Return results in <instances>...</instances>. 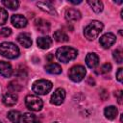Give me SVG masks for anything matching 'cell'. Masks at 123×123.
<instances>
[{"mask_svg":"<svg viewBox=\"0 0 123 123\" xmlns=\"http://www.w3.org/2000/svg\"><path fill=\"white\" fill-rule=\"evenodd\" d=\"M65 90L62 87H59L57 88L54 93L52 94L51 96V99H50V102L53 104V105H56V106H59V105H62L65 99Z\"/></svg>","mask_w":123,"mask_h":123,"instance_id":"cell-7","label":"cell"},{"mask_svg":"<svg viewBox=\"0 0 123 123\" xmlns=\"http://www.w3.org/2000/svg\"><path fill=\"white\" fill-rule=\"evenodd\" d=\"M86 63L89 68H95L99 63V57L95 53H88L86 56Z\"/></svg>","mask_w":123,"mask_h":123,"instance_id":"cell-15","label":"cell"},{"mask_svg":"<svg viewBox=\"0 0 123 123\" xmlns=\"http://www.w3.org/2000/svg\"><path fill=\"white\" fill-rule=\"evenodd\" d=\"M7 20H8V12L5 9L0 8V25L5 24Z\"/></svg>","mask_w":123,"mask_h":123,"instance_id":"cell-26","label":"cell"},{"mask_svg":"<svg viewBox=\"0 0 123 123\" xmlns=\"http://www.w3.org/2000/svg\"><path fill=\"white\" fill-rule=\"evenodd\" d=\"M45 70H46V72H48L50 74H54V75L61 74L62 71V66L58 63H55V62H51V63L45 65Z\"/></svg>","mask_w":123,"mask_h":123,"instance_id":"cell-19","label":"cell"},{"mask_svg":"<svg viewBox=\"0 0 123 123\" xmlns=\"http://www.w3.org/2000/svg\"><path fill=\"white\" fill-rule=\"evenodd\" d=\"M111 69V63H105V64H103V65L100 67L99 73H101V74H105V73L110 72Z\"/></svg>","mask_w":123,"mask_h":123,"instance_id":"cell-27","label":"cell"},{"mask_svg":"<svg viewBox=\"0 0 123 123\" xmlns=\"http://www.w3.org/2000/svg\"><path fill=\"white\" fill-rule=\"evenodd\" d=\"M17 100H18V96L13 92H6L2 97L3 104L7 107H12L15 105Z\"/></svg>","mask_w":123,"mask_h":123,"instance_id":"cell-11","label":"cell"},{"mask_svg":"<svg viewBox=\"0 0 123 123\" xmlns=\"http://www.w3.org/2000/svg\"><path fill=\"white\" fill-rule=\"evenodd\" d=\"M116 79L118 82L122 83V81H123V68H121V67L118 68V71L116 72Z\"/></svg>","mask_w":123,"mask_h":123,"instance_id":"cell-30","label":"cell"},{"mask_svg":"<svg viewBox=\"0 0 123 123\" xmlns=\"http://www.w3.org/2000/svg\"><path fill=\"white\" fill-rule=\"evenodd\" d=\"M17 41L25 48H29L32 45V38L31 35L28 33H21L17 37Z\"/></svg>","mask_w":123,"mask_h":123,"instance_id":"cell-14","label":"cell"},{"mask_svg":"<svg viewBox=\"0 0 123 123\" xmlns=\"http://www.w3.org/2000/svg\"><path fill=\"white\" fill-rule=\"evenodd\" d=\"M122 51L120 49H116L113 51V59L115 60V62H117L118 63H121L123 62V55H122Z\"/></svg>","mask_w":123,"mask_h":123,"instance_id":"cell-25","label":"cell"},{"mask_svg":"<svg viewBox=\"0 0 123 123\" xmlns=\"http://www.w3.org/2000/svg\"><path fill=\"white\" fill-rule=\"evenodd\" d=\"M2 4L11 10H16L19 6V2L16 0H3Z\"/></svg>","mask_w":123,"mask_h":123,"instance_id":"cell-24","label":"cell"},{"mask_svg":"<svg viewBox=\"0 0 123 123\" xmlns=\"http://www.w3.org/2000/svg\"><path fill=\"white\" fill-rule=\"evenodd\" d=\"M35 27L38 32H40L42 34H46L50 31V23L47 20L42 19V18H39V19L36 20Z\"/></svg>","mask_w":123,"mask_h":123,"instance_id":"cell-12","label":"cell"},{"mask_svg":"<svg viewBox=\"0 0 123 123\" xmlns=\"http://www.w3.org/2000/svg\"><path fill=\"white\" fill-rule=\"evenodd\" d=\"M22 120L24 123H40L37 117L31 112H25L22 116Z\"/></svg>","mask_w":123,"mask_h":123,"instance_id":"cell-22","label":"cell"},{"mask_svg":"<svg viewBox=\"0 0 123 123\" xmlns=\"http://www.w3.org/2000/svg\"><path fill=\"white\" fill-rule=\"evenodd\" d=\"M12 34V30L10 28H2L0 30V37H7L9 36H11Z\"/></svg>","mask_w":123,"mask_h":123,"instance_id":"cell-28","label":"cell"},{"mask_svg":"<svg viewBox=\"0 0 123 123\" xmlns=\"http://www.w3.org/2000/svg\"><path fill=\"white\" fill-rule=\"evenodd\" d=\"M86 68L83 65H74L72 66L69 71H68V77L70 78V80H72L73 82H81L85 76H86Z\"/></svg>","mask_w":123,"mask_h":123,"instance_id":"cell-6","label":"cell"},{"mask_svg":"<svg viewBox=\"0 0 123 123\" xmlns=\"http://www.w3.org/2000/svg\"><path fill=\"white\" fill-rule=\"evenodd\" d=\"M103 27L104 26L102 22L98 20H93L87 26H86V28L84 29V35L88 40H93L102 32Z\"/></svg>","mask_w":123,"mask_h":123,"instance_id":"cell-2","label":"cell"},{"mask_svg":"<svg viewBox=\"0 0 123 123\" xmlns=\"http://www.w3.org/2000/svg\"><path fill=\"white\" fill-rule=\"evenodd\" d=\"M114 95L115 97L117 98V102L118 104H122V99H123V92L122 90H117L114 92Z\"/></svg>","mask_w":123,"mask_h":123,"instance_id":"cell-29","label":"cell"},{"mask_svg":"<svg viewBox=\"0 0 123 123\" xmlns=\"http://www.w3.org/2000/svg\"><path fill=\"white\" fill-rule=\"evenodd\" d=\"M117 113H118V111L114 106H109V107L105 108V110H104L105 117L107 119H110V120L115 119V117L117 116Z\"/></svg>","mask_w":123,"mask_h":123,"instance_id":"cell-18","label":"cell"},{"mask_svg":"<svg viewBox=\"0 0 123 123\" xmlns=\"http://www.w3.org/2000/svg\"><path fill=\"white\" fill-rule=\"evenodd\" d=\"M88 5L91 7V9L95 12H101L103 11V3L101 1L98 0H88L87 1Z\"/></svg>","mask_w":123,"mask_h":123,"instance_id":"cell-23","label":"cell"},{"mask_svg":"<svg viewBox=\"0 0 123 123\" xmlns=\"http://www.w3.org/2000/svg\"><path fill=\"white\" fill-rule=\"evenodd\" d=\"M82 17L81 12L75 9H69L65 12V18L67 21H78Z\"/></svg>","mask_w":123,"mask_h":123,"instance_id":"cell-16","label":"cell"},{"mask_svg":"<svg viewBox=\"0 0 123 123\" xmlns=\"http://www.w3.org/2000/svg\"><path fill=\"white\" fill-rule=\"evenodd\" d=\"M0 123H1V122H0Z\"/></svg>","mask_w":123,"mask_h":123,"instance_id":"cell-32","label":"cell"},{"mask_svg":"<svg viewBox=\"0 0 123 123\" xmlns=\"http://www.w3.org/2000/svg\"><path fill=\"white\" fill-rule=\"evenodd\" d=\"M54 39L58 42H65V41H68V36L63 32V31H61V30H58L54 33Z\"/></svg>","mask_w":123,"mask_h":123,"instance_id":"cell-21","label":"cell"},{"mask_svg":"<svg viewBox=\"0 0 123 123\" xmlns=\"http://www.w3.org/2000/svg\"><path fill=\"white\" fill-rule=\"evenodd\" d=\"M11 22L15 28H24L27 25V18L22 14H13L11 17Z\"/></svg>","mask_w":123,"mask_h":123,"instance_id":"cell-9","label":"cell"},{"mask_svg":"<svg viewBox=\"0 0 123 123\" xmlns=\"http://www.w3.org/2000/svg\"><path fill=\"white\" fill-rule=\"evenodd\" d=\"M78 56V51L70 46H62L60 47L56 52L57 59L62 62H68Z\"/></svg>","mask_w":123,"mask_h":123,"instance_id":"cell-1","label":"cell"},{"mask_svg":"<svg viewBox=\"0 0 123 123\" xmlns=\"http://www.w3.org/2000/svg\"><path fill=\"white\" fill-rule=\"evenodd\" d=\"M116 40V37L112 33H106L100 37V44L103 46V48L108 49L110 48Z\"/></svg>","mask_w":123,"mask_h":123,"instance_id":"cell-8","label":"cell"},{"mask_svg":"<svg viewBox=\"0 0 123 123\" xmlns=\"http://www.w3.org/2000/svg\"><path fill=\"white\" fill-rule=\"evenodd\" d=\"M52 38L48 36L46 37H40L37 39V46L41 49H48L50 48V46L52 45Z\"/></svg>","mask_w":123,"mask_h":123,"instance_id":"cell-17","label":"cell"},{"mask_svg":"<svg viewBox=\"0 0 123 123\" xmlns=\"http://www.w3.org/2000/svg\"><path fill=\"white\" fill-rule=\"evenodd\" d=\"M52 87H53V85H52V83L50 81L45 80V79H40V80L36 81L33 84V87L32 88H33V91L36 94L45 95L48 92H50Z\"/></svg>","mask_w":123,"mask_h":123,"instance_id":"cell-4","label":"cell"},{"mask_svg":"<svg viewBox=\"0 0 123 123\" xmlns=\"http://www.w3.org/2000/svg\"><path fill=\"white\" fill-rule=\"evenodd\" d=\"M8 118L10 119V121L12 123H20L22 116H21L20 111H15V110H12L8 112Z\"/></svg>","mask_w":123,"mask_h":123,"instance_id":"cell-20","label":"cell"},{"mask_svg":"<svg viewBox=\"0 0 123 123\" xmlns=\"http://www.w3.org/2000/svg\"><path fill=\"white\" fill-rule=\"evenodd\" d=\"M13 69L10 62L5 61H0V75L5 78H9L12 75Z\"/></svg>","mask_w":123,"mask_h":123,"instance_id":"cell-10","label":"cell"},{"mask_svg":"<svg viewBox=\"0 0 123 123\" xmlns=\"http://www.w3.org/2000/svg\"><path fill=\"white\" fill-rule=\"evenodd\" d=\"M55 123H58V122H55Z\"/></svg>","mask_w":123,"mask_h":123,"instance_id":"cell-31","label":"cell"},{"mask_svg":"<svg viewBox=\"0 0 123 123\" xmlns=\"http://www.w3.org/2000/svg\"><path fill=\"white\" fill-rule=\"evenodd\" d=\"M19 48L12 42H2L0 44V54L7 59H15L19 56Z\"/></svg>","mask_w":123,"mask_h":123,"instance_id":"cell-3","label":"cell"},{"mask_svg":"<svg viewBox=\"0 0 123 123\" xmlns=\"http://www.w3.org/2000/svg\"><path fill=\"white\" fill-rule=\"evenodd\" d=\"M25 105L32 111H38L43 107L42 100L37 95H27L25 97Z\"/></svg>","mask_w":123,"mask_h":123,"instance_id":"cell-5","label":"cell"},{"mask_svg":"<svg viewBox=\"0 0 123 123\" xmlns=\"http://www.w3.org/2000/svg\"><path fill=\"white\" fill-rule=\"evenodd\" d=\"M37 6L43 12L49 13V14H52V15H56V10L55 8L51 5L50 2H47V1H39L37 3Z\"/></svg>","mask_w":123,"mask_h":123,"instance_id":"cell-13","label":"cell"}]
</instances>
